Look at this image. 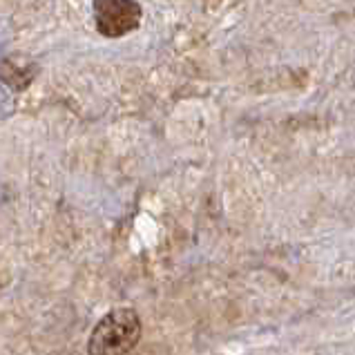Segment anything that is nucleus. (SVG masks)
Here are the masks:
<instances>
[{
  "label": "nucleus",
  "instance_id": "obj_1",
  "mask_svg": "<svg viewBox=\"0 0 355 355\" xmlns=\"http://www.w3.org/2000/svg\"><path fill=\"white\" fill-rule=\"evenodd\" d=\"M141 340V318L135 309H114L101 320L89 336V353H130Z\"/></svg>",
  "mask_w": 355,
  "mask_h": 355
},
{
  "label": "nucleus",
  "instance_id": "obj_2",
  "mask_svg": "<svg viewBox=\"0 0 355 355\" xmlns=\"http://www.w3.org/2000/svg\"><path fill=\"white\" fill-rule=\"evenodd\" d=\"M144 9L137 0H94V23L101 36L121 38L141 25Z\"/></svg>",
  "mask_w": 355,
  "mask_h": 355
}]
</instances>
